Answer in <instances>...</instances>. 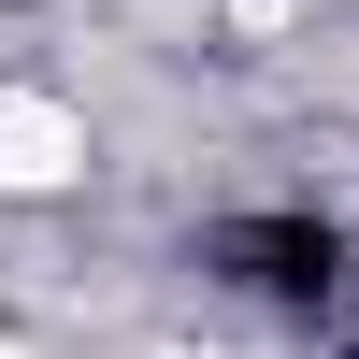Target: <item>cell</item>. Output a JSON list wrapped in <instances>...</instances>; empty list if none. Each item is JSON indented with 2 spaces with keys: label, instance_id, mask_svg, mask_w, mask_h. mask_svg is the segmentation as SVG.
Segmentation results:
<instances>
[{
  "label": "cell",
  "instance_id": "6da1fadb",
  "mask_svg": "<svg viewBox=\"0 0 359 359\" xmlns=\"http://www.w3.org/2000/svg\"><path fill=\"white\" fill-rule=\"evenodd\" d=\"M86 172V115L57 86H0V201H43Z\"/></svg>",
  "mask_w": 359,
  "mask_h": 359
},
{
  "label": "cell",
  "instance_id": "7a4b0ae2",
  "mask_svg": "<svg viewBox=\"0 0 359 359\" xmlns=\"http://www.w3.org/2000/svg\"><path fill=\"white\" fill-rule=\"evenodd\" d=\"M0 359H15V345H0Z\"/></svg>",
  "mask_w": 359,
  "mask_h": 359
}]
</instances>
